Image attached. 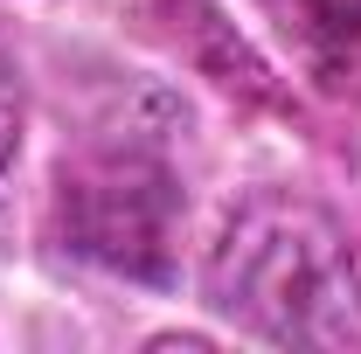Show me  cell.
<instances>
[{
	"mask_svg": "<svg viewBox=\"0 0 361 354\" xmlns=\"http://www.w3.org/2000/svg\"><path fill=\"white\" fill-rule=\"evenodd\" d=\"M209 312L271 348H361V243L313 195L264 188L223 222L209 271Z\"/></svg>",
	"mask_w": 361,
	"mask_h": 354,
	"instance_id": "obj_1",
	"label": "cell"
},
{
	"mask_svg": "<svg viewBox=\"0 0 361 354\" xmlns=\"http://www.w3.org/2000/svg\"><path fill=\"white\" fill-rule=\"evenodd\" d=\"M188 188L167 139L146 126H97L56 174V236L70 257L111 278H174Z\"/></svg>",
	"mask_w": 361,
	"mask_h": 354,
	"instance_id": "obj_2",
	"label": "cell"
},
{
	"mask_svg": "<svg viewBox=\"0 0 361 354\" xmlns=\"http://www.w3.org/2000/svg\"><path fill=\"white\" fill-rule=\"evenodd\" d=\"M257 7L292 35V49L319 70V84L348 77V56L361 42V0H257Z\"/></svg>",
	"mask_w": 361,
	"mask_h": 354,
	"instance_id": "obj_3",
	"label": "cell"
},
{
	"mask_svg": "<svg viewBox=\"0 0 361 354\" xmlns=\"http://www.w3.org/2000/svg\"><path fill=\"white\" fill-rule=\"evenodd\" d=\"M21 118H28L21 63H14V49L0 42V174H7V167H14V153H21Z\"/></svg>",
	"mask_w": 361,
	"mask_h": 354,
	"instance_id": "obj_4",
	"label": "cell"
}]
</instances>
